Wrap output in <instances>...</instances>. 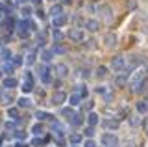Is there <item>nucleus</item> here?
Masks as SVG:
<instances>
[{"label": "nucleus", "mask_w": 148, "mask_h": 147, "mask_svg": "<svg viewBox=\"0 0 148 147\" xmlns=\"http://www.w3.org/2000/svg\"><path fill=\"white\" fill-rule=\"evenodd\" d=\"M32 89H34V76H32L30 71H26L24 80H22V91H24V93H30Z\"/></svg>", "instance_id": "obj_1"}, {"label": "nucleus", "mask_w": 148, "mask_h": 147, "mask_svg": "<svg viewBox=\"0 0 148 147\" xmlns=\"http://www.w3.org/2000/svg\"><path fill=\"white\" fill-rule=\"evenodd\" d=\"M17 34H18V37H22V39H26L28 35H30V26H28V21L17 22Z\"/></svg>", "instance_id": "obj_2"}, {"label": "nucleus", "mask_w": 148, "mask_h": 147, "mask_svg": "<svg viewBox=\"0 0 148 147\" xmlns=\"http://www.w3.org/2000/svg\"><path fill=\"white\" fill-rule=\"evenodd\" d=\"M117 144H119L117 136H113V134H104L102 136V145L104 147H117Z\"/></svg>", "instance_id": "obj_3"}, {"label": "nucleus", "mask_w": 148, "mask_h": 147, "mask_svg": "<svg viewBox=\"0 0 148 147\" xmlns=\"http://www.w3.org/2000/svg\"><path fill=\"white\" fill-rule=\"evenodd\" d=\"M67 21H69V17L65 15V13H59V15L52 17V26H54V28H59V26L67 24Z\"/></svg>", "instance_id": "obj_4"}, {"label": "nucleus", "mask_w": 148, "mask_h": 147, "mask_svg": "<svg viewBox=\"0 0 148 147\" xmlns=\"http://www.w3.org/2000/svg\"><path fill=\"white\" fill-rule=\"evenodd\" d=\"M145 78H146V69H139V71H137V75L132 78V88H135L137 84H141V82L145 80Z\"/></svg>", "instance_id": "obj_5"}, {"label": "nucleus", "mask_w": 148, "mask_h": 147, "mask_svg": "<svg viewBox=\"0 0 148 147\" xmlns=\"http://www.w3.org/2000/svg\"><path fill=\"white\" fill-rule=\"evenodd\" d=\"M69 39H72V41H83V32L80 28H72V30H69Z\"/></svg>", "instance_id": "obj_6"}, {"label": "nucleus", "mask_w": 148, "mask_h": 147, "mask_svg": "<svg viewBox=\"0 0 148 147\" xmlns=\"http://www.w3.org/2000/svg\"><path fill=\"white\" fill-rule=\"evenodd\" d=\"M111 67H113V71H122L124 69V58L122 56H115L111 60Z\"/></svg>", "instance_id": "obj_7"}, {"label": "nucleus", "mask_w": 148, "mask_h": 147, "mask_svg": "<svg viewBox=\"0 0 148 147\" xmlns=\"http://www.w3.org/2000/svg\"><path fill=\"white\" fill-rule=\"evenodd\" d=\"M65 101H67V95H65L63 91H56V93L52 95V104H56V106H59V104H63Z\"/></svg>", "instance_id": "obj_8"}, {"label": "nucleus", "mask_w": 148, "mask_h": 147, "mask_svg": "<svg viewBox=\"0 0 148 147\" xmlns=\"http://www.w3.org/2000/svg\"><path fill=\"white\" fill-rule=\"evenodd\" d=\"M39 75H41V80L45 82V84H50V75H48V67H45V65H39Z\"/></svg>", "instance_id": "obj_9"}, {"label": "nucleus", "mask_w": 148, "mask_h": 147, "mask_svg": "<svg viewBox=\"0 0 148 147\" xmlns=\"http://www.w3.org/2000/svg\"><path fill=\"white\" fill-rule=\"evenodd\" d=\"M104 43H106V47H108V49L115 47V45H117V35H115V34H106Z\"/></svg>", "instance_id": "obj_10"}, {"label": "nucleus", "mask_w": 148, "mask_h": 147, "mask_svg": "<svg viewBox=\"0 0 148 147\" xmlns=\"http://www.w3.org/2000/svg\"><path fill=\"white\" fill-rule=\"evenodd\" d=\"M67 73H69V67L65 65V63H58V65H56V75L58 76H67Z\"/></svg>", "instance_id": "obj_11"}, {"label": "nucleus", "mask_w": 148, "mask_h": 147, "mask_svg": "<svg viewBox=\"0 0 148 147\" xmlns=\"http://www.w3.org/2000/svg\"><path fill=\"white\" fill-rule=\"evenodd\" d=\"M52 130H56V136H59V138L65 134V127H63L59 121H54V123H52Z\"/></svg>", "instance_id": "obj_12"}, {"label": "nucleus", "mask_w": 148, "mask_h": 147, "mask_svg": "<svg viewBox=\"0 0 148 147\" xmlns=\"http://www.w3.org/2000/svg\"><path fill=\"white\" fill-rule=\"evenodd\" d=\"M85 26H87V30H89V32H96V30L100 28V22L95 21V19H91V21L85 22Z\"/></svg>", "instance_id": "obj_13"}, {"label": "nucleus", "mask_w": 148, "mask_h": 147, "mask_svg": "<svg viewBox=\"0 0 148 147\" xmlns=\"http://www.w3.org/2000/svg\"><path fill=\"white\" fill-rule=\"evenodd\" d=\"M119 119H108V121H104V127L106 128H119Z\"/></svg>", "instance_id": "obj_14"}, {"label": "nucleus", "mask_w": 148, "mask_h": 147, "mask_svg": "<svg viewBox=\"0 0 148 147\" xmlns=\"http://www.w3.org/2000/svg\"><path fill=\"white\" fill-rule=\"evenodd\" d=\"M115 84H117L119 88H124V86L128 84V76H126V75H120V76H117V80H115Z\"/></svg>", "instance_id": "obj_15"}, {"label": "nucleus", "mask_w": 148, "mask_h": 147, "mask_svg": "<svg viewBox=\"0 0 148 147\" xmlns=\"http://www.w3.org/2000/svg\"><path fill=\"white\" fill-rule=\"evenodd\" d=\"M15 86H17V80H15V78H6V80H4V88H6L8 91L13 89Z\"/></svg>", "instance_id": "obj_16"}, {"label": "nucleus", "mask_w": 148, "mask_h": 147, "mask_svg": "<svg viewBox=\"0 0 148 147\" xmlns=\"http://www.w3.org/2000/svg\"><path fill=\"white\" fill-rule=\"evenodd\" d=\"M61 116L67 117V119H72L74 116H76V112H74L72 108H63V110H61Z\"/></svg>", "instance_id": "obj_17"}, {"label": "nucleus", "mask_w": 148, "mask_h": 147, "mask_svg": "<svg viewBox=\"0 0 148 147\" xmlns=\"http://www.w3.org/2000/svg\"><path fill=\"white\" fill-rule=\"evenodd\" d=\"M87 123H89V127H96V125H98V116H96V114H89Z\"/></svg>", "instance_id": "obj_18"}, {"label": "nucleus", "mask_w": 148, "mask_h": 147, "mask_svg": "<svg viewBox=\"0 0 148 147\" xmlns=\"http://www.w3.org/2000/svg\"><path fill=\"white\" fill-rule=\"evenodd\" d=\"M35 117L39 119V121H46V119H50L52 116H50V114H46V112H41V110H37V112H35Z\"/></svg>", "instance_id": "obj_19"}, {"label": "nucleus", "mask_w": 148, "mask_h": 147, "mask_svg": "<svg viewBox=\"0 0 148 147\" xmlns=\"http://www.w3.org/2000/svg\"><path fill=\"white\" fill-rule=\"evenodd\" d=\"M80 101H82V97H80V95H76V93H72L71 97H69V103H71L72 106H78V104H80Z\"/></svg>", "instance_id": "obj_20"}, {"label": "nucleus", "mask_w": 148, "mask_h": 147, "mask_svg": "<svg viewBox=\"0 0 148 147\" xmlns=\"http://www.w3.org/2000/svg\"><path fill=\"white\" fill-rule=\"evenodd\" d=\"M137 112H139V114H146V112H148V104L145 103V101L137 103Z\"/></svg>", "instance_id": "obj_21"}, {"label": "nucleus", "mask_w": 148, "mask_h": 147, "mask_svg": "<svg viewBox=\"0 0 148 147\" xmlns=\"http://www.w3.org/2000/svg\"><path fill=\"white\" fill-rule=\"evenodd\" d=\"M0 101H2L4 104H9V103H11V93H4V91H0Z\"/></svg>", "instance_id": "obj_22"}, {"label": "nucleus", "mask_w": 148, "mask_h": 147, "mask_svg": "<svg viewBox=\"0 0 148 147\" xmlns=\"http://www.w3.org/2000/svg\"><path fill=\"white\" fill-rule=\"evenodd\" d=\"M52 54H63L65 52V49L61 47V45H58V43H54V47H52V50H50Z\"/></svg>", "instance_id": "obj_23"}, {"label": "nucleus", "mask_w": 148, "mask_h": 147, "mask_svg": "<svg viewBox=\"0 0 148 147\" xmlns=\"http://www.w3.org/2000/svg\"><path fill=\"white\" fill-rule=\"evenodd\" d=\"M13 26H15L13 19H8L6 22H4V30H6V32H11V30H13Z\"/></svg>", "instance_id": "obj_24"}, {"label": "nucleus", "mask_w": 148, "mask_h": 147, "mask_svg": "<svg viewBox=\"0 0 148 147\" xmlns=\"http://www.w3.org/2000/svg\"><path fill=\"white\" fill-rule=\"evenodd\" d=\"M30 104H32V101H30V99H26V97H22L21 101H18V106H21V108H28Z\"/></svg>", "instance_id": "obj_25"}, {"label": "nucleus", "mask_w": 148, "mask_h": 147, "mask_svg": "<svg viewBox=\"0 0 148 147\" xmlns=\"http://www.w3.org/2000/svg\"><path fill=\"white\" fill-rule=\"evenodd\" d=\"M54 41H56V43H61V41H63V34H61V32H59V30H54Z\"/></svg>", "instance_id": "obj_26"}, {"label": "nucleus", "mask_w": 148, "mask_h": 147, "mask_svg": "<svg viewBox=\"0 0 148 147\" xmlns=\"http://www.w3.org/2000/svg\"><path fill=\"white\" fill-rule=\"evenodd\" d=\"M130 123H132L133 127H139V125H141V117H139V116H133V117H130Z\"/></svg>", "instance_id": "obj_27"}, {"label": "nucleus", "mask_w": 148, "mask_h": 147, "mask_svg": "<svg viewBox=\"0 0 148 147\" xmlns=\"http://www.w3.org/2000/svg\"><path fill=\"white\" fill-rule=\"evenodd\" d=\"M63 10H61V6H52V10H50V13H52V17H56V15H59Z\"/></svg>", "instance_id": "obj_28"}, {"label": "nucleus", "mask_w": 148, "mask_h": 147, "mask_svg": "<svg viewBox=\"0 0 148 147\" xmlns=\"http://www.w3.org/2000/svg\"><path fill=\"white\" fill-rule=\"evenodd\" d=\"M45 41H46V37H45V32H41V34L37 35V43H39V47H43V45H45Z\"/></svg>", "instance_id": "obj_29"}, {"label": "nucleus", "mask_w": 148, "mask_h": 147, "mask_svg": "<svg viewBox=\"0 0 148 147\" xmlns=\"http://www.w3.org/2000/svg\"><path fill=\"white\" fill-rule=\"evenodd\" d=\"M32 132H34V134H43V125H34V128H32Z\"/></svg>", "instance_id": "obj_30"}, {"label": "nucleus", "mask_w": 148, "mask_h": 147, "mask_svg": "<svg viewBox=\"0 0 148 147\" xmlns=\"http://www.w3.org/2000/svg\"><path fill=\"white\" fill-rule=\"evenodd\" d=\"M76 95H80V97H85L87 95V88L85 86H78V93Z\"/></svg>", "instance_id": "obj_31"}, {"label": "nucleus", "mask_w": 148, "mask_h": 147, "mask_svg": "<svg viewBox=\"0 0 148 147\" xmlns=\"http://www.w3.org/2000/svg\"><path fill=\"white\" fill-rule=\"evenodd\" d=\"M8 116H11L13 119H18V110H17V108H9Z\"/></svg>", "instance_id": "obj_32"}, {"label": "nucleus", "mask_w": 148, "mask_h": 147, "mask_svg": "<svg viewBox=\"0 0 148 147\" xmlns=\"http://www.w3.org/2000/svg\"><path fill=\"white\" fill-rule=\"evenodd\" d=\"M96 75H98L100 78H104V76L108 75V69H106V67H98V71H96Z\"/></svg>", "instance_id": "obj_33"}, {"label": "nucleus", "mask_w": 148, "mask_h": 147, "mask_svg": "<svg viewBox=\"0 0 148 147\" xmlns=\"http://www.w3.org/2000/svg\"><path fill=\"white\" fill-rule=\"evenodd\" d=\"M43 60L45 62H50V60H52V52H50V50H43Z\"/></svg>", "instance_id": "obj_34"}, {"label": "nucleus", "mask_w": 148, "mask_h": 147, "mask_svg": "<svg viewBox=\"0 0 148 147\" xmlns=\"http://www.w3.org/2000/svg\"><path fill=\"white\" fill-rule=\"evenodd\" d=\"M34 62H35V52H30V54L26 56V63H30V65H32Z\"/></svg>", "instance_id": "obj_35"}, {"label": "nucleus", "mask_w": 148, "mask_h": 147, "mask_svg": "<svg viewBox=\"0 0 148 147\" xmlns=\"http://www.w3.org/2000/svg\"><path fill=\"white\" fill-rule=\"evenodd\" d=\"M71 141H72V144H80V141H82V134H72Z\"/></svg>", "instance_id": "obj_36"}, {"label": "nucleus", "mask_w": 148, "mask_h": 147, "mask_svg": "<svg viewBox=\"0 0 148 147\" xmlns=\"http://www.w3.org/2000/svg\"><path fill=\"white\" fill-rule=\"evenodd\" d=\"M85 136H87V138H92V136H95V128H92V127L85 128Z\"/></svg>", "instance_id": "obj_37"}, {"label": "nucleus", "mask_w": 148, "mask_h": 147, "mask_svg": "<svg viewBox=\"0 0 148 147\" xmlns=\"http://www.w3.org/2000/svg\"><path fill=\"white\" fill-rule=\"evenodd\" d=\"M43 144H45V140H39V138H35V140L32 141V145H34V147H39V145H43Z\"/></svg>", "instance_id": "obj_38"}, {"label": "nucleus", "mask_w": 148, "mask_h": 147, "mask_svg": "<svg viewBox=\"0 0 148 147\" xmlns=\"http://www.w3.org/2000/svg\"><path fill=\"white\" fill-rule=\"evenodd\" d=\"M9 56H11V52H9L8 49H4V50H2V58H4V60H9Z\"/></svg>", "instance_id": "obj_39"}, {"label": "nucleus", "mask_w": 148, "mask_h": 147, "mask_svg": "<svg viewBox=\"0 0 148 147\" xmlns=\"http://www.w3.org/2000/svg\"><path fill=\"white\" fill-rule=\"evenodd\" d=\"M4 73L11 75V73H13V65H4Z\"/></svg>", "instance_id": "obj_40"}, {"label": "nucleus", "mask_w": 148, "mask_h": 147, "mask_svg": "<svg viewBox=\"0 0 148 147\" xmlns=\"http://www.w3.org/2000/svg\"><path fill=\"white\" fill-rule=\"evenodd\" d=\"M21 63H22V60L18 58V56H15V58H13V65H21Z\"/></svg>", "instance_id": "obj_41"}, {"label": "nucleus", "mask_w": 148, "mask_h": 147, "mask_svg": "<svg viewBox=\"0 0 148 147\" xmlns=\"http://www.w3.org/2000/svg\"><path fill=\"white\" fill-rule=\"evenodd\" d=\"M6 128H8V130H13V128H15V125H13V123H6Z\"/></svg>", "instance_id": "obj_42"}, {"label": "nucleus", "mask_w": 148, "mask_h": 147, "mask_svg": "<svg viewBox=\"0 0 148 147\" xmlns=\"http://www.w3.org/2000/svg\"><path fill=\"white\" fill-rule=\"evenodd\" d=\"M37 17H39V19H45V11L39 10V11H37Z\"/></svg>", "instance_id": "obj_43"}, {"label": "nucleus", "mask_w": 148, "mask_h": 147, "mask_svg": "<svg viewBox=\"0 0 148 147\" xmlns=\"http://www.w3.org/2000/svg\"><path fill=\"white\" fill-rule=\"evenodd\" d=\"M85 147H96V145H95V141H87Z\"/></svg>", "instance_id": "obj_44"}, {"label": "nucleus", "mask_w": 148, "mask_h": 147, "mask_svg": "<svg viewBox=\"0 0 148 147\" xmlns=\"http://www.w3.org/2000/svg\"><path fill=\"white\" fill-rule=\"evenodd\" d=\"M17 147H26V145H22V144H17Z\"/></svg>", "instance_id": "obj_45"}, {"label": "nucleus", "mask_w": 148, "mask_h": 147, "mask_svg": "<svg viewBox=\"0 0 148 147\" xmlns=\"http://www.w3.org/2000/svg\"><path fill=\"white\" fill-rule=\"evenodd\" d=\"M50 2H56V0H50Z\"/></svg>", "instance_id": "obj_46"}, {"label": "nucleus", "mask_w": 148, "mask_h": 147, "mask_svg": "<svg viewBox=\"0 0 148 147\" xmlns=\"http://www.w3.org/2000/svg\"><path fill=\"white\" fill-rule=\"evenodd\" d=\"M8 2H9V0H8Z\"/></svg>", "instance_id": "obj_47"}]
</instances>
